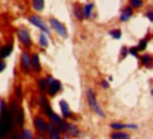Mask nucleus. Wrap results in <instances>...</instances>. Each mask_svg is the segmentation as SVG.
Returning <instances> with one entry per match:
<instances>
[{
  "mask_svg": "<svg viewBox=\"0 0 153 139\" xmlns=\"http://www.w3.org/2000/svg\"><path fill=\"white\" fill-rule=\"evenodd\" d=\"M14 126V118L10 109L6 106L4 101L0 100V139H6V136L11 134Z\"/></svg>",
  "mask_w": 153,
  "mask_h": 139,
  "instance_id": "nucleus-1",
  "label": "nucleus"
},
{
  "mask_svg": "<svg viewBox=\"0 0 153 139\" xmlns=\"http://www.w3.org/2000/svg\"><path fill=\"white\" fill-rule=\"evenodd\" d=\"M87 100H88V104H89V106L92 108V111L97 114V115H99L101 118H105V112L104 109L99 106L98 101H97V95H95V92H94L91 88L87 89Z\"/></svg>",
  "mask_w": 153,
  "mask_h": 139,
  "instance_id": "nucleus-2",
  "label": "nucleus"
},
{
  "mask_svg": "<svg viewBox=\"0 0 153 139\" xmlns=\"http://www.w3.org/2000/svg\"><path fill=\"white\" fill-rule=\"evenodd\" d=\"M50 24H51V27L54 28V30L58 34H60L61 37H64V39H67V37H68V31H67L65 26H64V24H62L61 22H58L57 19L51 17V19H50Z\"/></svg>",
  "mask_w": 153,
  "mask_h": 139,
  "instance_id": "nucleus-3",
  "label": "nucleus"
},
{
  "mask_svg": "<svg viewBox=\"0 0 153 139\" xmlns=\"http://www.w3.org/2000/svg\"><path fill=\"white\" fill-rule=\"evenodd\" d=\"M28 20H30V23H33L36 27L40 28L44 34H48L50 33V28L47 27V24L41 20V17H40V16H30V17H28Z\"/></svg>",
  "mask_w": 153,
  "mask_h": 139,
  "instance_id": "nucleus-4",
  "label": "nucleus"
},
{
  "mask_svg": "<svg viewBox=\"0 0 153 139\" xmlns=\"http://www.w3.org/2000/svg\"><path fill=\"white\" fill-rule=\"evenodd\" d=\"M17 36H19L20 41H22L26 47H31V39H30V33H28L27 28L20 27L17 30Z\"/></svg>",
  "mask_w": 153,
  "mask_h": 139,
  "instance_id": "nucleus-5",
  "label": "nucleus"
},
{
  "mask_svg": "<svg viewBox=\"0 0 153 139\" xmlns=\"http://www.w3.org/2000/svg\"><path fill=\"white\" fill-rule=\"evenodd\" d=\"M61 88H62V85H61L60 81L53 78V80H51V81L48 83V89H47V91H48V94L51 95V97H54L57 92H60Z\"/></svg>",
  "mask_w": 153,
  "mask_h": 139,
  "instance_id": "nucleus-6",
  "label": "nucleus"
},
{
  "mask_svg": "<svg viewBox=\"0 0 153 139\" xmlns=\"http://www.w3.org/2000/svg\"><path fill=\"white\" fill-rule=\"evenodd\" d=\"M34 126H36V129H37L41 135L47 134V122H45L41 117H36V118H34Z\"/></svg>",
  "mask_w": 153,
  "mask_h": 139,
  "instance_id": "nucleus-7",
  "label": "nucleus"
},
{
  "mask_svg": "<svg viewBox=\"0 0 153 139\" xmlns=\"http://www.w3.org/2000/svg\"><path fill=\"white\" fill-rule=\"evenodd\" d=\"M40 106H41V109H43V112L45 114V115H51L53 114V109H51V105H50L48 100H47V97L45 95H41L40 97Z\"/></svg>",
  "mask_w": 153,
  "mask_h": 139,
  "instance_id": "nucleus-8",
  "label": "nucleus"
},
{
  "mask_svg": "<svg viewBox=\"0 0 153 139\" xmlns=\"http://www.w3.org/2000/svg\"><path fill=\"white\" fill-rule=\"evenodd\" d=\"M22 67L24 72H28L31 68V57L28 53H23L22 54Z\"/></svg>",
  "mask_w": 153,
  "mask_h": 139,
  "instance_id": "nucleus-9",
  "label": "nucleus"
},
{
  "mask_svg": "<svg viewBox=\"0 0 153 139\" xmlns=\"http://www.w3.org/2000/svg\"><path fill=\"white\" fill-rule=\"evenodd\" d=\"M60 106H61V112H62V118H70L72 117V112L70 109V105L67 101H60Z\"/></svg>",
  "mask_w": 153,
  "mask_h": 139,
  "instance_id": "nucleus-10",
  "label": "nucleus"
},
{
  "mask_svg": "<svg viewBox=\"0 0 153 139\" xmlns=\"http://www.w3.org/2000/svg\"><path fill=\"white\" fill-rule=\"evenodd\" d=\"M123 128L136 129L137 125H135V123H120V122H112L111 123V129H118V131H120V129H123Z\"/></svg>",
  "mask_w": 153,
  "mask_h": 139,
  "instance_id": "nucleus-11",
  "label": "nucleus"
},
{
  "mask_svg": "<svg viewBox=\"0 0 153 139\" xmlns=\"http://www.w3.org/2000/svg\"><path fill=\"white\" fill-rule=\"evenodd\" d=\"M133 16V10H132V7H125L123 10H122V13H120V22H128L131 17Z\"/></svg>",
  "mask_w": 153,
  "mask_h": 139,
  "instance_id": "nucleus-12",
  "label": "nucleus"
},
{
  "mask_svg": "<svg viewBox=\"0 0 153 139\" xmlns=\"http://www.w3.org/2000/svg\"><path fill=\"white\" fill-rule=\"evenodd\" d=\"M64 134H67L68 136H76V135L79 134V131L76 128L75 125H72V123H67V128L64 131Z\"/></svg>",
  "mask_w": 153,
  "mask_h": 139,
  "instance_id": "nucleus-13",
  "label": "nucleus"
},
{
  "mask_svg": "<svg viewBox=\"0 0 153 139\" xmlns=\"http://www.w3.org/2000/svg\"><path fill=\"white\" fill-rule=\"evenodd\" d=\"M31 68H33L36 72H38L41 70V65H40V57L37 54H33L31 56Z\"/></svg>",
  "mask_w": 153,
  "mask_h": 139,
  "instance_id": "nucleus-14",
  "label": "nucleus"
},
{
  "mask_svg": "<svg viewBox=\"0 0 153 139\" xmlns=\"http://www.w3.org/2000/svg\"><path fill=\"white\" fill-rule=\"evenodd\" d=\"M11 50H13V45L11 44H7V45H4V47H1V50H0V58L9 57L11 54Z\"/></svg>",
  "mask_w": 153,
  "mask_h": 139,
  "instance_id": "nucleus-15",
  "label": "nucleus"
},
{
  "mask_svg": "<svg viewBox=\"0 0 153 139\" xmlns=\"http://www.w3.org/2000/svg\"><path fill=\"white\" fill-rule=\"evenodd\" d=\"M111 139H131L129 134L122 132V131H116L114 134H111Z\"/></svg>",
  "mask_w": 153,
  "mask_h": 139,
  "instance_id": "nucleus-16",
  "label": "nucleus"
},
{
  "mask_svg": "<svg viewBox=\"0 0 153 139\" xmlns=\"http://www.w3.org/2000/svg\"><path fill=\"white\" fill-rule=\"evenodd\" d=\"M92 10H94V3H87L85 4V7H84V10H82V13H84V17H91V14H92Z\"/></svg>",
  "mask_w": 153,
  "mask_h": 139,
  "instance_id": "nucleus-17",
  "label": "nucleus"
},
{
  "mask_svg": "<svg viewBox=\"0 0 153 139\" xmlns=\"http://www.w3.org/2000/svg\"><path fill=\"white\" fill-rule=\"evenodd\" d=\"M140 61H142L143 65H146V67H152V65H153V64H152L153 57L150 56V54H145V56L140 58Z\"/></svg>",
  "mask_w": 153,
  "mask_h": 139,
  "instance_id": "nucleus-18",
  "label": "nucleus"
},
{
  "mask_svg": "<svg viewBox=\"0 0 153 139\" xmlns=\"http://www.w3.org/2000/svg\"><path fill=\"white\" fill-rule=\"evenodd\" d=\"M31 4H33V9L36 11H41L44 9V0H33Z\"/></svg>",
  "mask_w": 153,
  "mask_h": 139,
  "instance_id": "nucleus-19",
  "label": "nucleus"
},
{
  "mask_svg": "<svg viewBox=\"0 0 153 139\" xmlns=\"http://www.w3.org/2000/svg\"><path fill=\"white\" fill-rule=\"evenodd\" d=\"M20 139H34L33 138V134H31V131H30V129L23 128L22 132H20Z\"/></svg>",
  "mask_w": 153,
  "mask_h": 139,
  "instance_id": "nucleus-20",
  "label": "nucleus"
},
{
  "mask_svg": "<svg viewBox=\"0 0 153 139\" xmlns=\"http://www.w3.org/2000/svg\"><path fill=\"white\" fill-rule=\"evenodd\" d=\"M50 119H51L53 125H55V126H58V125L62 122V118H60L58 115H57V114H54V112H53V114L50 115Z\"/></svg>",
  "mask_w": 153,
  "mask_h": 139,
  "instance_id": "nucleus-21",
  "label": "nucleus"
},
{
  "mask_svg": "<svg viewBox=\"0 0 153 139\" xmlns=\"http://www.w3.org/2000/svg\"><path fill=\"white\" fill-rule=\"evenodd\" d=\"M74 14H75V17L78 20H82V19H84V13H82L81 6H78V4L74 6Z\"/></svg>",
  "mask_w": 153,
  "mask_h": 139,
  "instance_id": "nucleus-22",
  "label": "nucleus"
},
{
  "mask_svg": "<svg viewBox=\"0 0 153 139\" xmlns=\"http://www.w3.org/2000/svg\"><path fill=\"white\" fill-rule=\"evenodd\" d=\"M38 88L41 89L43 92H45V91L48 89V83H47V80H45V78H41V80H38Z\"/></svg>",
  "mask_w": 153,
  "mask_h": 139,
  "instance_id": "nucleus-23",
  "label": "nucleus"
},
{
  "mask_svg": "<svg viewBox=\"0 0 153 139\" xmlns=\"http://www.w3.org/2000/svg\"><path fill=\"white\" fill-rule=\"evenodd\" d=\"M38 41H40V44H41V47H44V48H45V47H48V40H47V36H45V34H41V36H40V39H38Z\"/></svg>",
  "mask_w": 153,
  "mask_h": 139,
  "instance_id": "nucleus-24",
  "label": "nucleus"
},
{
  "mask_svg": "<svg viewBox=\"0 0 153 139\" xmlns=\"http://www.w3.org/2000/svg\"><path fill=\"white\" fill-rule=\"evenodd\" d=\"M109 34L114 37L115 40H119L120 39V36H122V33H120V30H111Z\"/></svg>",
  "mask_w": 153,
  "mask_h": 139,
  "instance_id": "nucleus-25",
  "label": "nucleus"
},
{
  "mask_svg": "<svg viewBox=\"0 0 153 139\" xmlns=\"http://www.w3.org/2000/svg\"><path fill=\"white\" fill-rule=\"evenodd\" d=\"M148 37H146V39L145 40H142V41H140V43H139V45H137V50L139 51H142V50H145V48H146V44H148Z\"/></svg>",
  "mask_w": 153,
  "mask_h": 139,
  "instance_id": "nucleus-26",
  "label": "nucleus"
},
{
  "mask_svg": "<svg viewBox=\"0 0 153 139\" xmlns=\"http://www.w3.org/2000/svg\"><path fill=\"white\" fill-rule=\"evenodd\" d=\"M129 3L132 4V7H142L143 0H129Z\"/></svg>",
  "mask_w": 153,
  "mask_h": 139,
  "instance_id": "nucleus-27",
  "label": "nucleus"
},
{
  "mask_svg": "<svg viewBox=\"0 0 153 139\" xmlns=\"http://www.w3.org/2000/svg\"><path fill=\"white\" fill-rule=\"evenodd\" d=\"M129 54H132L133 57L139 56V50H137V47H131V48H129Z\"/></svg>",
  "mask_w": 153,
  "mask_h": 139,
  "instance_id": "nucleus-28",
  "label": "nucleus"
},
{
  "mask_svg": "<svg viewBox=\"0 0 153 139\" xmlns=\"http://www.w3.org/2000/svg\"><path fill=\"white\" fill-rule=\"evenodd\" d=\"M129 54V48H126V47H123L122 48V54H120V58H125L126 56Z\"/></svg>",
  "mask_w": 153,
  "mask_h": 139,
  "instance_id": "nucleus-29",
  "label": "nucleus"
},
{
  "mask_svg": "<svg viewBox=\"0 0 153 139\" xmlns=\"http://www.w3.org/2000/svg\"><path fill=\"white\" fill-rule=\"evenodd\" d=\"M146 17H148L150 22H153V10H149V11H146Z\"/></svg>",
  "mask_w": 153,
  "mask_h": 139,
  "instance_id": "nucleus-30",
  "label": "nucleus"
},
{
  "mask_svg": "<svg viewBox=\"0 0 153 139\" xmlns=\"http://www.w3.org/2000/svg\"><path fill=\"white\" fill-rule=\"evenodd\" d=\"M101 87H102V88H109V83H108V81H101Z\"/></svg>",
  "mask_w": 153,
  "mask_h": 139,
  "instance_id": "nucleus-31",
  "label": "nucleus"
},
{
  "mask_svg": "<svg viewBox=\"0 0 153 139\" xmlns=\"http://www.w3.org/2000/svg\"><path fill=\"white\" fill-rule=\"evenodd\" d=\"M6 68V62L4 61H0V71H3Z\"/></svg>",
  "mask_w": 153,
  "mask_h": 139,
  "instance_id": "nucleus-32",
  "label": "nucleus"
},
{
  "mask_svg": "<svg viewBox=\"0 0 153 139\" xmlns=\"http://www.w3.org/2000/svg\"><path fill=\"white\" fill-rule=\"evenodd\" d=\"M50 139H61V136H50Z\"/></svg>",
  "mask_w": 153,
  "mask_h": 139,
  "instance_id": "nucleus-33",
  "label": "nucleus"
},
{
  "mask_svg": "<svg viewBox=\"0 0 153 139\" xmlns=\"http://www.w3.org/2000/svg\"><path fill=\"white\" fill-rule=\"evenodd\" d=\"M37 139H45V138H44V135H41V134H40V136H38Z\"/></svg>",
  "mask_w": 153,
  "mask_h": 139,
  "instance_id": "nucleus-34",
  "label": "nucleus"
},
{
  "mask_svg": "<svg viewBox=\"0 0 153 139\" xmlns=\"http://www.w3.org/2000/svg\"><path fill=\"white\" fill-rule=\"evenodd\" d=\"M150 92H152V95H153V88H152V91H150Z\"/></svg>",
  "mask_w": 153,
  "mask_h": 139,
  "instance_id": "nucleus-35",
  "label": "nucleus"
}]
</instances>
